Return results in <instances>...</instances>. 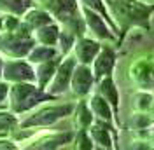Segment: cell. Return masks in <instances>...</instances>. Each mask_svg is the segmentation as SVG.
Here are the masks:
<instances>
[{
    "label": "cell",
    "mask_w": 154,
    "mask_h": 150,
    "mask_svg": "<svg viewBox=\"0 0 154 150\" xmlns=\"http://www.w3.org/2000/svg\"><path fill=\"white\" fill-rule=\"evenodd\" d=\"M75 65H77V59L72 52L61 58L56 72H54V77L49 82L46 91L51 93L53 96H58V98H61L63 94H67L70 91V80H72V74L75 70Z\"/></svg>",
    "instance_id": "9"
},
{
    "label": "cell",
    "mask_w": 154,
    "mask_h": 150,
    "mask_svg": "<svg viewBox=\"0 0 154 150\" xmlns=\"http://www.w3.org/2000/svg\"><path fill=\"white\" fill-rule=\"evenodd\" d=\"M56 56H61L56 46H44V44H35V46H33V49L28 52L26 59H28L32 65H37V63L49 61V59H53V58H56Z\"/></svg>",
    "instance_id": "21"
},
{
    "label": "cell",
    "mask_w": 154,
    "mask_h": 150,
    "mask_svg": "<svg viewBox=\"0 0 154 150\" xmlns=\"http://www.w3.org/2000/svg\"><path fill=\"white\" fill-rule=\"evenodd\" d=\"M35 44L33 32L23 21L16 30L0 32V54L4 58H26Z\"/></svg>",
    "instance_id": "5"
},
{
    "label": "cell",
    "mask_w": 154,
    "mask_h": 150,
    "mask_svg": "<svg viewBox=\"0 0 154 150\" xmlns=\"http://www.w3.org/2000/svg\"><path fill=\"white\" fill-rule=\"evenodd\" d=\"M81 14H82L84 25H86L88 35L98 38L100 42H112V44L117 46V33L110 28V25H109L98 12L88 9L84 5H81ZM117 49H119V47H117Z\"/></svg>",
    "instance_id": "8"
},
{
    "label": "cell",
    "mask_w": 154,
    "mask_h": 150,
    "mask_svg": "<svg viewBox=\"0 0 154 150\" xmlns=\"http://www.w3.org/2000/svg\"><path fill=\"white\" fill-rule=\"evenodd\" d=\"M21 21H23L32 32H35V30L40 28V26H44V25H48V23H53L54 18L51 16L49 10H46L44 7H40L38 4H35L33 7H30V9L21 16Z\"/></svg>",
    "instance_id": "18"
},
{
    "label": "cell",
    "mask_w": 154,
    "mask_h": 150,
    "mask_svg": "<svg viewBox=\"0 0 154 150\" xmlns=\"http://www.w3.org/2000/svg\"><path fill=\"white\" fill-rule=\"evenodd\" d=\"M60 98L53 96L51 93L40 89L35 82H12L9 87V96H7V106H9L16 115H25V113L35 110L37 106L48 101H58Z\"/></svg>",
    "instance_id": "2"
},
{
    "label": "cell",
    "mask_w": 154,
    "mask_h": 150,
    "mask_svg": "<svg viewBox=\"0 0 154 150\" xmlns=\"http://www.w3.org/2000/svg\"><path fill=\"white\" fill-rule=\"evenodd\" d=\"M38 5L49 10L54 21H58L63 28L72 30L77 37L88 33L79 0H38Z\"/></svg>",
    "instance_id": "4"
},
{
    "label": "cell",
    "mask_w": 154,
    "mask_h": 150,
    "mask_svg": "<svg viewBox=\"0 0 154 150\" xmlns=\"http://www.w3.org/2000/svg\"><path fill=\"white\" fill-rule=\"evenodd\" d=\"M88 103H89V108H91V112H93L96 121H105V122H114L116 124L114 110H112L110 103L107 101L102 94H98L96 91H93V93L88 96ZM116 126H117V124H116ZM117 128H119V126H117ZM119 129H121V128H119Z\"/></svg>",
    "instance_id": "16"
},
{
    "label": "cell",
    "mask_w": 154,
    "mask_h": 150,
    "mask_svg": "<svg viewBox=\"0 0 154 150\" xmlns=\"http://www.w3.org/2000/svg\"><path fill=\"white\" fill-rule=\"evenodd\" d=\"M74 148H79V150H93L96 148L91 136H89V131L88 129H75V134H74Z\"/></svg>",
    "instance_id": "27"
},
{
    "label": "cell",
    "mask_w": 154,
    "mask_h": 150,
    "mask_svg": "<svg viewBox=\"0 0 154 150\" xmlns=\"http://www.w3.org/2000/svg\"><path fill=\"white\" fill-rule=\"evenodd\" d=\"M128 77L131 80V84L137 89H154V56L144 54L133 59V63L130 65Z\"/></svg>",
    "instance_id": "7"
},
{
    "label": "cell",
    "mask_w": 154,
    "mask_h": 150,
    "mask_svg": "<svg viewBox=\"0 0 154 150\" xmlns=\"http://www.w3.org/2000/svg\"><path fill=\"white\" fill-rule=\"evenodd\" d=\"M117 58H119L117 46L112 42H102V47L91 63V70H93L96 82L107 75H114V70L117 66Z\"/></svg>",
    "instance_id": "12"
},
{
    "label": "cell",
    "mask_w": 154,
    "mask_h": 150,
    "mask_svg": "<svg viewBox=\"0 0 154 150\" xmlns=\"http://www.w3.org/2000/svg\"><path fill=\"white\" fill-rule=\"evenodd\" d=\"M9 87H11L9 82H5L4 79H0V105L7 103V96H9Z\"/></svg>",
    "instance_id": "29"
},
{
    "label": "cell",
    "mask_w": 154,
    "mask_h": 150,
    "mask_svg": "<svg viewBox=\"0 0 154 150\" xmlns=\"http://www.w3.org/2000/svg\"><path fill=\"white\" fill-rule=\"evenodd\" d=\"M75 129H65V131H51V129H30V136L23 141L21 148L32 150H54L61 148L74 140Z\"/></svg>",
    "instance_id": "6"
},
{
    "label": "cell",
    "mask_w": 154,
    "mask_h": 150,
    "mask_svg": "<svg viewBox=\"0 0 154 150\" xmlns=\"http://www.w3.org/2000/svg\"><path fill=\"white\" fill-rule=\"evenodd\" d=\"M133 106L137 112H149L154 108V94L147 89H138L133 94Z\"/></svg>",
    "instance_id": "25"
},
{
    "label": "cell",
    "mask_w": 154,
    "mask_h": 150,
    "mask_svg": "<svg viewBox=\"0 0 154 150\" xmlns=\"http://www.w3.org/2000/svg\"><path fill=\"white\" fill-rule=\"evenodd\" d=\"M102 47V42L98 38L91 37V35H81L77 37L74 49H72V54L75 56L77 63H82V65H91L93 59L96 58L98 51Z\"/></svg>",
    "instance_id": "15"
},
{
    "label": "cell",
    "mask_w": 154,
    "mask_h": 150,
    "mask_svg": "<svg viewBox=\"0 0 154 150\" xmlns=\"http://www.w3.org/2000/svg\"><path fill=\"white\" fill-rule=\"evenodd\" d=\"M2 79L5 82H35V65L26 58H5Z\"/></svg>",
    "instance_id": "10"
},
{
    "label": "cell",
    "mask_w": 154,
    "mask_h": 150,
    "mask_svg": "<svg viewBox=\"0 0 154 150\" xmlns=\"http://www.w3.org/2000/svg\"><path fill=\"white\" fill-rule=\"evenodd\" d=\"M79 4L84 5V7H88V9L95 10V12H98V14L105 19L109 25H110V28L117 33V40H119V28H117L114 18H112V14H110V10H109V4H107V0H79Z\"/></svg>",
    "instance_id": "22"
},
{
    "label": "cell",
    "mask_w": 154,
    "mask_h": 150,
    "mask_svg": "<svg viewBox=\"0 0 154 150\" xmlns=\"http://www.w3.org/2000/svg\"><path fill=\"white\" fill-rule=\"evenodd\" d=\"M109 10L119 28L117 47L123 46L126 35L133 28L151 32L154 16V4L145 0H107Z\"/></svg>",
    "instance_id": "1"
},
{
    "label": "cell",
    "mask_w": 154,
    "mask_h": 150,
    "mask_svg": "<svg viewBox=\"0 0 154 150\" xmlns=\"http://www.w3.org/2000/svg\"><path fill=\"white\" fill-rule=\"evenodd\" d=\"M95 91L98 94H102L107 101L110 103L112 110H114V117H116V124L121 128V119H119V110H121V93L117 89L114 75H107L103 79H100L95 84Z\"/></svg>",
    "instance_id": "14"
},
{
    "label": "cell",
    "mask_w": 154,
    "mask_h": 150,
    "mask_svg": "<svg viewBox=\"0 0 154 150\" xmlns=\"http://www.w3.org/2000/svg\"><path fill=\"white\" fill-rule=\"evenodd\" d=\"M72 121H74V129H89V126L95 122V115L89 108L88 98L75 100V106H74V112H72Z\"/></svg>",
    "instance_id": "17"
},
{
    "label": "cell",
    "mask_w": 154,
    "mask_h": 150,
    "mask_svg": "<svg viewBox=\"0 0 154 150\" xmlns=\"http://www.w3.org/2000/svg\"><path fill=\"white\" fill-rule=\"evenodd\" d=\"M21 117L11 110L9 106L0 105V134H12L19 128Z\"/></svg>",
    "instance_id": "23"
},
{
    "label": "cell",
    "mask_w": 154,
    "mask_h": 150,
    "mask_svg": "<svg viewBox=\"0 0 154 150\" xmlns=\"http://www.w3.org/2000/svg\"><path fill=\"white\" fill-rule=\"evenodd\" d=\"M61 32V25L58 21L48 23L44 26H40L33 32V37L37 40V44H44V46H58V37Z\"/></svg>",
    "instance_id": "20"
},
{
    "label": "cell",
    "mask_w": 154,
    "mask_h": 150,
    "mask_svg": "<svg viewBox=\"0 0 154 150\" xmlns=\"http://www.w3.org/2000/svg\"><path fill=\"white\" fill-rule=\"evenodd\" d=\"M61 58L63 56H56L53 58V59H49V61H44V63H37L35 65V84L40 87V89H48L49 82L53 80V77H54V72H56L58 65H60V61H61Z\"/></svg>",
    "instance_id": "19"
},
{
    "label": "cell",
    "mask_w": 154,
    "mask_h": 150,
    "mask_svg": "<svg viewBox=\"0 0 154 150\" xmlns=\"http://www.w3.org/2000/svg\"><path fill=\"white\" fill-rule=\"evenodd\" d=\"M77 40V35L72 32V30L68 28H63L61 26V32H60V37H58V51H60V54L61 56H67L72 52V49H74V44H75Z\"/></svg>",
    "instance_id": "26"
},
{
    "label": "cell",
    "mask_w": 154,
    "mask_h": 150,
    "mask_svg": "<svg viewBox=\"0 0 154 150\" xmlns=\"http://www.w3.org/2000/svg\"><path fill=\"white\" fill-rule=\"evenodd\" d=\"M33 5H35V0H0V12L23 16Z\"/></svg>",
    "instance_id": "24"
},
{
    "label": "cell",
    "mask_w": 154,
    "mask_h": 150,
    "mask_svg": "<svg viewBox=\"0 0 154 150\" xmlns=\"http://www.w3.org/2000/svg\"><path fill=\"white\" fill-rule=\"evenodd\" d=\"M21 25V16L11 12H0V32H11Z\"/></svg>",
    "instance_id": "28"
},
{
    "label": "cell",
    "mask_w": 154,
    "mask_h": 150,
    "mask_svg": "<svg viewBox=\"0 0 154 150\" xmlns=\"http://www.w3.org/2000/svg\"><path fill=\"white\" fill-rule=\"evenodd\" d=\"M75 101H65V103H42L35 110L28 112L25 119L19 121L21 129H48L53 128L60 121L72 117Z\"/></svg>",
    "instance_id": "3"
},
{
    "label": "cell",
    "mask_w": 154,
    "mask_h": 150,
    "mask_svg": "<svg viewBox=\"0 0 154 150\" xmlns=\"http://www.w3.org/2000/svg\"><path fill=\"white\" fill-rule=\"evenodd\" d=\"M89 136L95 143L96 148L103 150H114L119 148V128L114 122H105V121H96L89 126Z\"/></svg>",
    "instance_id": "11"
},
{
    "label": "cell",
    "mask_w": 154,
    "mask_h": 150,
    "mask_svg": "<svg viewBox=\"0 0 154 150\" xmlns=\"http://www.w3.org/2000/svg\"><path fill=\"white\" fill-rule=\"evenodd\" d=\"M95 75L91 70V65H82L77 63L75 70L72 74V80H70V91L72 96L79 100V98H88L89 94L95 91Z\"/></svg>",
    "instance_id": "13"
},
{
    "label": "cell",
    "mask_w": 154,
    "mask_h": 150,
    "mask_svg": "<svg viewBox=\"0 0 154 150\" xmlns=\"http://www.w3.org/2000/svg\"><path fill=\"white\" fill-rule=\"evenodd\" d=\"M4 61H5V58L0 54V79H2V70H4Z\"/></svg>",
    "instance_id": "30"
}]
</instances>
